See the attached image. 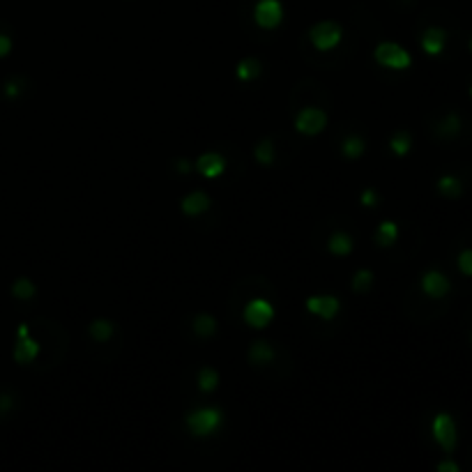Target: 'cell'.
<instances>
[{
	"label": "cell",
	"instance_id": "cell-6",
	"mask_svg": "<svg viewBox=\"0 0 472 472\" xmlns=\"http://www.w3.org/2000/svg\"><path fill=\"white\" fill-rule=\"evenodd\" d=\"M325 124H327L325 111L313 109V106H306V109H302L298 113V118H295V129H298L300 134H306V136L320 134V131L325 129Z\"/></svg>",
	"mask_w": 472,
	"mask_h": 472
},
{
	"label": "cell",
	"instance_id": "cell-3",
	"mask_svg": "<svg viewBox=\"0 0 472 472\" xmlns=\"http://www.w3.org/2000/svg\"><path fill=\"white\" fill-rule=\"evenodd\" d=\"M431 431H433V438H436V443L443 447V451L447 454H451V451L456 449V424H454V417L447 412H440L433 417V424H431Z\"/></svg>",
	"mask_w": 472,
	"mask_h": 472
},
{
	"label": "cell",
	"instance_id": "cell-27",
	"mask_svg": "<svg viewBox=\"0 0 472 472\" xmlns=\"http://www.w3.org/2000/svg\"><path fill=\"white\" fill-rule=\"evenodd\" d=\"M35 291L37 288L30 279H18V281H14V286H12V295L18 300H30L35 295Z\"/></svg>",
	"mask_w": 472,
	"mask_h": 472
},
{
	"label": "cell",
	"instance_id": "cell-4",
	"mask_svg": "<svg viewBox=\"0 0 472 472\" xmlns=\"http://www.w3.org/2000/svg\"><path fill=\"white\" fill-rule=\"evenodd\" d=\"M341 26L335 21H320L311 28V44L318 49V51H332L335 47H339L341 42Z\"/></svg>",
	"mask_w": 472,
	"mask_h": 472
},
{
	"label": "cell",
	"instance_id": "cell-7",
	"mask_svg": "<svg viewBox=\"0 0 472 472\" xmlns=\"http://www.w3.org/2000/svg\"><path fill=\"white\" fill-rule=\"evenodd\" d=\"M272 318H274V306L263 298L251 300L249 304L244 306V320H247L249 327L263 330V327H267L272 323Z\"/></svg>",
	"mask_w": 472,
	"mask_h": 472
},
{
	"label": "cell",
	"instance_id": "cell-19",
	"mask_svg": "<svg viewBox=\"0 0 472 472\" xmlns=\"http://www.w3.org/2000/svg\"><path fill=\"white\" fill-rule=\"evenodd\" d=\"M389 148H392V153L396 157H406L412 148L410 134H408V131H396V134L392 136V141H389Z\"/></svg>",
	"mask_w": 472,
	"mask_h": 472
},
{
	"label": "cell",
	"instance_id": "cell-23",
	"mask_svg": "<svg viewBox=\"0 0 472 472\" xmlns=\"http://www.w3.org/2000/svg\"><path fill=\"white\" fill-rule=\"evenodd\" d=\"M219 387V373L215 369H203L198 373V389L200 392H215Z\"/></svg>",
	"mask_w": 472,
	"mask_h": 472
},
{
	"label": "cell",
	"instance_id": "cell-20",
	"mask_svg": "<svg viewBox=\"0 0 472 472\" xmlns=\"http://www.w3.org/2000/svg\"><path fill=\"white\" fill-rule=\"evenodd\" d=\"M364 150H367V143H364V138L360 136H348L341 146V153L348 157V159H360L364 155Z\"/></svg>",
	"mask_w": 472,
	"mask_h": 472
},
{
	"label": "cell",
	"instance_id": "cell-14",
	"mask_svg": "<svg viewBox=\"0 0 472 472\" xmlns=\"http://www.w3.org/2000/svg\"><path fill=\"white\" fill-rule=\"evenodd\" d=\"M438 192L443 194L445 198H461L463 194V182L456 178V175H443L438 180Z\"/></svg>",
	"mask_w": 472,
	"mask_h": 472
},
{
	"label": "cell",
	"instance_id": "cell-13",
	"mask_svg": "<svg viewBox=\"0 0 472 472\" xmlns=\"http://www.w3.org/2000/svg\"><path fill=\"white\" fill-rule=\"evenodd\" d=\"M37 352H40V343H37L33 337H21L14 348V360L18 364H28L35 360Z\"/></svg>",
	"mask_w": 472,
	"mask_h": 472
},
{
	"label": "cell",
	"instance_id": "cell-17",
	"mask_svg": "<svg viewBox=\"0 0 472 472\" xmlns=\"http://www.w3.org/2000/svg\"><path fill=\"white\" fill-rule=\"evenodd\" d=\"M327 247H330V251L335 256H348L352 251V240L345 233H335V235L330 237V242H327Z\"/></svg>",
	"mask_w": 472,
	"mask_h": 472
},
{
	"label": "cell",
	"instance_id": "cell-2",
	"mask_svg": "<svg viewBox=\"0 0 472 472\" xmlns=\"http://www.w3.org/2000/svg\"><path fill=\"white\" fill-rule=\"evenodd\" d=\"M373 58H376L378 65L394 69V72H404V69L412 65V55L408 53L404 47H399V44H394V42L378 44L376 51H373Z\"/></svg>",
	"mask_w": 472,
	"mask_h": 472
},
{
	"label": "cell",
	"instance_id": "cell-12",
	"mask_svg": "<svg viewBox=\"0 0 472 472\" xmlns=\"http://www.w3.org/2000/svg\"><path fill=\"white\" fill-rule=\"evenodd\" d=\"M445 44H447V33L443 28H429L421 35V49L429 55H440L445 51Z\"/></svg>",
	"mask_w": 472,
	"mask_h": 472
},
{
	"label": "cell",
	"instance_id": "cell-1",
	"mask_svg": "<svg viewBox=\"0 0 472 472\" xmlns=\"http://www.w3.org/2000/svg\"><path fill=\"white\" fill-rule=\"evenodd\" d=\"M224 421V415L219 408H198L187 415V429L196 438H210Z\"/></svg>",
	"mask_w": 472,
	"mask_h": 472
},
{
	"label": "cell",
	"instance_id": "cell-30",
	"mask_svg": "<svg viewBox=\"0 0 472 472\" xmlns=\"http://www.w3.org/2000/svg\"><path fill=\"white\" fill-rule=\"evenodd\" d=\"M12 51V40L10 37H5V35H0V58L3 55H8Z\"/></svg>",
	"mask_w": 472,
	"mask_h": 472
},
{
	"label": "cell",
	"instance_id": "cell-21",
	"mask_svg": "<svg viewBox=\"0 0 472 472\" xmlns=\"http://www.w3.org/2000/svg\"><path fill=\"white\" fill-rule=\"evenodd\" d=\"M194 332L198 337H212L217 332V320L207 313H200V316L194 318Z\"/></svg>",
	"mask_w": 472,
	"mask_h": 472
},
{
	"label": "cell",
	"instance_id": "cell-8",
	"mask_svg": "<svg viewBox=\"0 0 472 472\" xmlns=\"http://www.w3.org/2000/svg\"><path fill=\"white\" fill-rule=\"evenodd\" d=\"M339 309H341V304H339V300L335 295H313V298L306 300V311L318 318H325V320L335 318Z\"/></svg>",
	"mask_w": 472,
	"mask_h": 472
},
{
	"label": "cell",
	"instance_id": "cell-16",
	"mask_svg": "<svg viewBox=\"0 0 472 472\" xmlns=\"http://www.w3.org/2000/svg\"><path fill=\"white\" fill-rule=\"evenodd\" d=\"M249 360H251V364H258V367H263V364H267V362L274 360V350L270 348L265 341H258V343L251 345Z\"/></svg>",
	"mask_w": 472,
	"mask_h": 472
},
{
	"label": "cell",
	"instance_id": "cell-32",
	"mask_svg": "<svg viewBox=\"0 0 472 472\" xmlns=\"http://www.w3.org/2000/svg\"><path fill=\"white\" fill-rule=\"evenodd\" d=\"M175 168H178L180 173H189V171H192V163H189L187 159H180L178 163H175Z\"/></svg>",
	"mask_w": 472,
	"mask_h": 472
},
{
	"label": "cell",
	"instance_id": "cell-24",
	"mask_svg": "<svg viewBox=\"0 0 472 472\" xmlns=\"http://www.w3.org/2000/svg\"><path fill=\"white\" fill-rule=\"evenodd\" d=\"M373 286V272L371 270H360L355 276H352V291L355 293H367Z\"/></svg>",
	"mask_w": 472,
	"mask_h": 472
},
{
	"label": "cell",
	"instance_id": "cell-31",
	"mask_svg": "<svg viewBox=\"0 0 472 472\" xmlns=\"http://www.w3.org/2000/svg\"><path fill=\"white\" fill-rule=\"evenodd\" d=\"M438 470L440 472H458V465L451 463V461H443V463L438 465Z\"/></svg>",
	"mask_w": 472,
	"mask_h": 472
},
{
	"label": "cell",
	"instance_id": "cell-22",
	"mask_svg": "<svg viewBox=\"0 0 472 472\" xmlns=\"http://www.w3.org/2000/svg\"><path fill=\"white\" fill-rule=\"evenodd\" d=\"M90 337L94 339V341H109V339L113 337V323L111 320H94V323L90 325Z\"/></svg>",
	"mask_w": 472,
	"mask_h": 472
},
{
	"label": "cell",
	"instance_id": "cell-25",
	"mask_svg": "<svg viewBox=\"0 0 472 472\" xmlns=\"http://www.w3.org/2000/svg\"><path fill=\"white\" fill-rule=\"evenodd\" d=\"M254 155H256V159H258V163H263V166H270V163L274 161V146H272V141H261L256 146V150H254Z\"/></svg>",
	"mask_w": 472,
	"mask_h": 472
},
{
	"label": "cell",
	"instance_id": "cell-9",
	"mask_svg": "<svg viewBox=\"0 0 472 472\" xmlns=\"http://www.w3.org/2000/svg\"><path fill=\"white\" fill-rule=\"evenodd\" d=\"M196 171L207 180H215L226 171V159L219 153H205L196 159Z\"/></svg>",
	"mask_w": 472,
	"mask_h": 472
},
{
	"label": "cell",
	"instance_id": "cell-15",
	"mask_svg": "<svg viewBox=\"0 0 472 472\" xmlns=\"http://www.w3.org/2000/svg\"><path fill=\"white\" fill-rule=\"evenodd\" d=\"M396 237H399V226L394 222H382L378 226L376 231V242L380 244V247H392L396 242Z\"/></svg>",
	"mask_w": 472,
	"mask_h": 472
},
{
	"label": "cell",
	"instance_id": "cell-35",
	"mask_svg": "<svg viewBox=\"0 0 472 472\" xmlns=\"http://www.w3.org/2000/svg\"><path fill=\"white\" fill-rule=\"evenodd\" d=\"M470 94H472V88H470Z\"/></svg>",
	"mask_w": 472,
	"mask_h": 472
},
{
	"label": "cell",
	"instance_id": "cell-28",
	"mask_svg": "<svg viewBox=\"0 0 472 472\" xmlns=\"http://www.w3.org/2000/svg\"><path fill=\"white\" fill-rule=\"evenodd\" d=\"M458 270L465 276H472V249L461 251V256H458Z\"/></svg>",
	"mask_w": 472,
	"mask_h": 472
},
{
	"label": "cell",
	"instance_id": "cell-29",
	"mask_svg": "<svg viewBox=\"0 0 472 472\" xmlns=\"http://www.w3.org/2000/svg\"><path fill=\"white\" fill-rule=\"evenodd\" d=\"M362 205H367V207H373L378 203V194L373 192V189H364L362 192Z\"/></svg>",
	"mask_w": 472,
	"mask_h": 472
},
{
	"label": "cell",
	"instance_id": "cell-10",
	"mask_svg": "<svg viewBox=\"0 0 472 472\" xmlns=\"http://www.w3.org/2000/svg\"><path fill=\"white\" fill-rule=\"evenodd\" d=\"M421 291L433 300H440L449 293V279L443 272H438V270H431V272L421 276Z\"/></svg>",
	"mask_w": 472,
	"mask_h": 472
},
{
	"label": "cell",
	"instance_id": "cell-18",
	"mask_svg": "<svg viewBox=\"0 0 472 472\" xmlns=\"http://www.w3.org/2000/svg\"><path fill=\"white\" fill-rule=\"evenodd\" d=\"M235 74L240 81H254L261 74V62L256 58H244L240 65L235 67Z\"/></svg>",
	"mask_w": 472,
	"mask_h": 472
},
{
	"label": "cell",
	"instance_id": "cell-26",
	"mask_svg": "<svg viewBox=\"0 0 472 472\" xmlns=\"http://www.w3.org/2000/svg\"><path fill=\"white\" fill-rule=\"evenodd\" d=\"M438 131L443 136H456L458 131H461V118H458L456 113H449V116L438 124Z\"/></svg>",
	"mask_w": 472,
	"mask_h": 472
},
{
	"label": "cell",
	"instance_id": "cell-5",
	"mask_svg": "<svg viewBox=\"0 0 472 472\" xmlns=\"http://www.w3.org/2000/svg\"><path fill=\"white\" fill-rule=\"evenodd\" d=\"M254 18L261 28L274 30L283 21V8L279 0H258L254 8Z\"/></svg>",
	"mask_w": 472,
	"mask_h": 472
},
{
	"label": "cell",
	"instance_id": "cell-36",
	"mask_svg": "<svg viewBox=\"0 0 472 472\" xmlns=\"http://www.w3.org/2000/svg\"><path fill=\"white\" fill-rule=\"evenodd\" d=\"M470 341H472V337H470Z\"/></svg>",
	"mask_w": 472,
	"mask_h": 472
},
{
	"label": "cell",
	"instance_id": "cell-33",
	"mask_svg": "<svg viewBox=\"0 0 472 472\" xmlns=\"http://www.w3.org/2000/svg\"><path fill=\"white\" fill-rule=\"evenodd\" d=\"M21 337H28V325H21L18 327V339Z\"/></svg>",
	"mask_w": 472,
	"mask_h": 472
},
{
	"label": "cell",
	"instance_id": "cell-34",
	"mask_svg": "<svg viewBox=\"0 0 472 472\" xmlns=\"http://www.w3.org/2000/svg\"><path fill=\"white\" fill-rule=\"evenodd\" d=\"M470 51H472V40H470Z\"/></svg>",
	"mask_w": 472,
	"mask_h": 472
},
{
	"label": "cell",
	"instance_id": "cell-11",
	"mask_svg": "<svg viewBox=\"0 0 472 472\" xmlns=\"http://www.w3.org/2000/svg\"><path fill=\"white\" fill-rule=\"evenodd\" d=\"M180 207L187 217H198L210 210V196H207L205 192H194V194H189V196H185Z\"/></svg>",
	"mask_w": 472,
	"mask_h": 472
}]
</instances>
